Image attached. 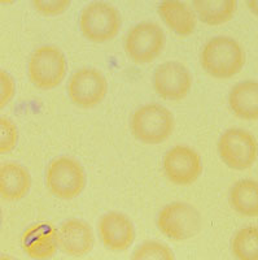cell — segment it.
I'll return each instance as SVG.
<instances>
[{"label":"cell","mask_w":258,"mask_h":260,"mask_svg":"<svg viewBox=\"0 0 258 260\" xmlns=\"http://www.w3.org/2000/svg\"><path fill=\"white\" fill-rule=\"evenodd\" d=\"M204 71L218 80H227L239 74L245 65V52L236 39L219 36L209 39L200 53Z\"/></svg>","instance_id":"obj_1"},{"label":"cell","mask_w":258,"mask_h":260,"mask_svg":"<svg viewBox=\"0 0 258 260\" xmlns=\"http://www.w3.org/2000/svg\"><path fill=\"white\" fill-rule=\"evenodd\" d=\"M174 116L166 107L159 103H148L132 113L130 129L132 136L144 145H160L170 138L174 132Z\"/></svg>","instance_id":"obj_2"},{"label":"cell","mask_w":258,"mask_h":260,"mask_svg":"<svg viewBox=\"0 0 258 260\" xmlns=\"http://www.w3.org/2000/svg\"><path fill=\"white\" fill-rule=\"evenodd\" d=\"M122 26L121 13L115 6L95 0L83 7L80 15V30L92 43H106L115 39Z\"/></svg>","instance_id":"obj_3"},{"label":"cell","mask_w":258,"mask_h":260,"mask_svg":"<svg viewBox=\"0 0 258 260\" xmlns=\"http://www.w3.org/2000/svg\"><path fill=\"white\" fill-rule=\"evenodd\" d=\"M68 72L64 52L52 45L41 46L32 51L27 62V74L39 90H52L62 83Z\"/></svg>","instance_id":"obj_4"},{"label":"cell","mask_w":258,"mask_h":260,"mask_svg":"<svg viewBox=\"0 0 258 260\" xmlns=\"http://www.w3.org/2000/svg\"><path fill=\"white\" fill-rule=\"evenodd\" d=\"M87 177L82 164L70 156H59L48 164L46 185L53 197L73 201L85 190Z\"/></svg>","instance_id":"obj_5"},{"label":"cell","mask_w":258,"mask_h":260,"mask_svg":"<svg viewBox=\"0 0 258 260\" xmlns=\"http://www.w3.org/2000/svg\"><path fill=\"white\" fill-rule=\"evenodd\" d=\"M156 225L159 231L174 242H185L201 231V215L196 207L186 202H173L160 210Z\"/></svg>","instance_id":"obj_6"},{"label":"cell","mask_w":258,"mask_h":260,"mask_svg":"<svg viewBox=\"0 0 258 260\" xmlns=\"http://www.w3.org/2000/svg\"><path fill=\"white\" fill-rule=\"evenodd\" d=\"M218 154L230 169L245 171L257 161L258 142L248 130L231 127L218 139Z\"/></svg>","instance_id":"obj_7"},{"label":"cell","mask_w":258,"mask_h":260,"mask_svg":"<svg viewBox=\"0 0 258 260\" xmlns=\"http://www.w3.org/2000/svg\"><path fill=\"white\" fill-rule=\"evenodd\" d=\"M166 43L165 31L156 22L143 21L131 27L125 39V52L136 64L145 65L161 55Z\"/></svg>","instance_id":"obj_8"},{"label":"cell","mask_w":258,"mask_h":260,"mask_svg":"<svg viewBox=\"0 0 258 260\" xmlns=\"http://www.w3.org/2000/svg\"><path fill=\"white\" fill-rule=\"evenodd\" d=\"M166 178L178 186H190L203 173V160L197 151L186 145H176L166 151L162 159Z\"/></svg>","instance_id":"obj_9"},{"label":"cell","mask_w":258,"mask_h":260,"mask_svg":"<svg viewBox=\"0 0 258 260\" xmlns=\"http://www.w3.org/2000/svg\"><path fill=\"white\" fill-rule=\"evenodd\" d=\"M108 82L103 72L95 68H81L71 74L68 82V95L80 108H94L105 99Z\"/></svg>","instance_id":"obj_10"},{"label":"cell","mask_w":258,"mask_h":260,"mask_svg":"<svg viewBox=\"0 0 258 260\" xmlns=\"http://www.w3.org/2000/svg\"><path fill=\"white\" fill-rule=\"evenodd\" d=\"M153 87L160 98L169 102L182 101L192 89V74L179 61H166L153 73Z\"/></svg>","instance_id":"obj_11"},{"label":"cell","mask_w":258,"mask_h":260,"mask_svg":"<svg viewBox=\"0 0 258 260\" xmlns=\"http://www.w3.org/2000/svg\"><path fill=\"white\" fill-rule=\"evenodd\" d=\"M97 232L105 248L113 252L126 251L135 241V226L131 219L117 211L106 212L100 217Z\"/></svg>","instance_id":"obj_12"},{"label":"cell","mask_w":258,"mask_h":260,"mask_svg":"<svg viewBox=\"0 0 258 260\" xmlns=\"http://www.w3.org/2000/svg\"><path fill=\"white\" fill-rule=\"evenodd\" d=\"M21 246L31 259H50L60 250L59 228L50 222H36L27 228L21 237Z\"/></svg>","instance_id":"obj_13"},{"label":"cell","mask_w":258,"mask_h":260,"mask_svg":"<svg viewBox=\"0 0 258 260\" xmlns=\"http://www.w3.org/2000/svg\"><path fill=\"white\" fill-rule=\"evenodd\" d=\"M60 250L69 256L80 257L90 254L95 245L91 225L82 219H66L59 226Z\"/></svg>","instance_id":"obj_14"},{"label":"cell","mask_w":258,"mask_h":260,"mask_svg":"<svg viewBox=\"0 0 258 260\" xmlns=\"http://www.w3.org/2000/svg\"><path fill=\"white\" fill-rule=\"evenodd\" d=\"M157 12L164 24L176 36L188 37L196 29L199 18L194 8L182 0H162Z\"/></svg>","instance_id":"obj_15"},{"label":"cell","mask_w":258,"mask_h":260,"mask_svg":"<svg viewBox=\"0 0 258 260\" xmlns=\"http://www.w3.org/2000/svg\"><path fill=\"white\" fill-rule=\"evenodd\" d=\"M31 187L30 173L22 164L7 161L0 167V194L7 202L24 199Z\"/></svg>","instance_id":"obj_16"},{"label":"cell","mask_w":258,"mask_h":260,"mask_svg":"<svg viewBox=\"0 0 258 260\" xmlns=\"http://www.w3.org/2000/svg\"><path fill=\"white\" fill-rule=\"evenodd\" d=\"M229 106L238 118L246 121L258 120V81L245 80L230 90Z\"/></svg>","instance_id":"obj_17"},{"label":"cell","mask_w":258,"mask_h":260,"mask_svg":"<svg viewBox=\"0 0 258 260\" xmlns=\"http://www.w3.org/2000/svg\"><path fill=\"white\" fill-rule=\"evenodd\" d=\"M229 203L239 215L258 217V181L252 178L236 181L230 189Z\"/></svg>","instance_id":"obj_18"},{"label":"cell","mask_w":258,"mask_h":260,"mask_svg":"<svg viewBox=\"0 0 258 260\" xmlns=\"http://www.w3.org/2000/svg\"><path fill=\"white\" fill-rule=\"evenodd\" d=\"M192 8L203 24L219 26L234 18L238 0H192Z\"/></svg>","instance_id":"obj_19"},{"label":"cell","mask_w":258,"mask_h":260,"mask_svg":"<svg viewBox=\"0 0 258 260\" xmlns=\"http://www.w3.org/2000/svg\"><path fill=\"white\" fill-rule=\"evenodd\" d=\"M231 251L239 260H258V225L239 229L232 237Z\"/></svg>","instance_id":"obj_20"},{"label":"cell","mask_w":258,"mask_h":260,"mask_svg":"<svg viewBox=\"0 0 258 260\" xmlns=\"http://www.w3.org/2000/svg\"><path fill=\"white\" fill-rule=\"evenodd\" d=\"M132 259L135 260H148V259H157V260H174L175 255L173 254L170 248L159 241H145L140 243L136 247V250L132 254Z\"/></svg>","instance_id":"obj_21"},{"label":"cell","mask_w":258,"mask_h":260,"mask_svg":"<svg viewBox=\"0 0 258 260\" xmlns=\"http://www.w3.org/2000/svg\"><path fill=\"white\" fill-rule=\"evenodd\" d=\"M0 152L9 154L16 148L18 142V129L17 125L8 117L0 118Z\"/></svg>","instance_id":"obj_22"},{"label":"cell","mask_w":258,"mask_h":260,"mask_svg":"<svg viewBox=\"0 0 258 260\" xmlns=\"http://www.w3.org/2000/svg\"><path fill=\"white\" fill-rule=\"evenodd\" d=\"M31 4L39 15L44 17H56L68 11L71 0H31Z\"/></svg>","instance_id":"obj_23"},{"label":"cell","mask_w":258,"mask_h":260,"mask_svg":"<svg viewBox=\"0 0 258 260\" xmlns=\"http://www.w3.org/2000/svg\"><path fill=\"white\" fill-rule=\"evenodd\" d=\"M0 82H2V96H0V104L2 108L8 106L9 102L12 101L16 94V83L13 77L8 72H0Z\"/></svg>","instance_id":"obj_24"},{"label":"cell","mask_w":258,"mask_h":260,"mask_svg":"<svg viewBox=\"0 0 258 260\" xmlns=\"http://www.w3.org/2000/svg\"><path fill=\"white\" fill-rule=\"evenodd\" d=\"M245 2L250 12L258 17V0H245Z\"/></svg>","instance_id":"obj_25"},{"label":"cell","mask_w":258,"mask_h":260,"mask_svg":"<svg viewBox=\"0 0 258 260\" xmlns=\"http://www.w3.org/2000/svg\"><path fill=\"white\" fill-rule=\"evenodd\" d=\"M0 2H2V4H4V6H9V4L16 3L17 0H0Z\"/></svg>","instance_id":"obj_26"}]
</instances>
